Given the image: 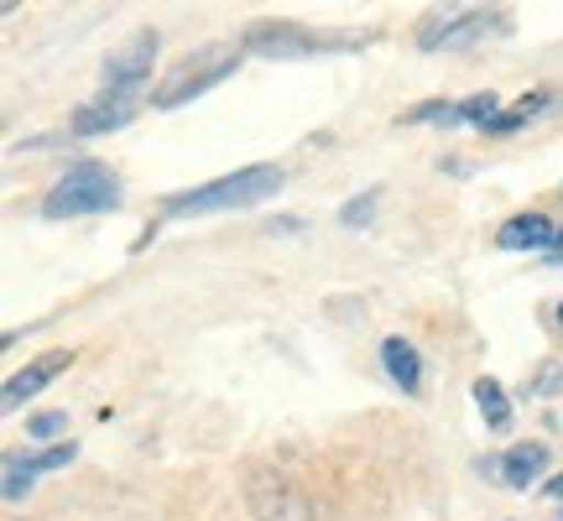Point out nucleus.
Masks as SVG:
<instances>
[{
  "label": "nucleus",
  "instance_id": "obj_1",
  "mask_svg": "<svg viewBox=\"0 0 563 521\" xmlns=\"http://www.w3.org/2000/svg\"><path fill=\"white\" fill-rule=\"evenodd\" d=\"M382 32L376 26H302V21H251L241 32V47L256 58H334V53H361L376 47Z\"/></svg>",
  "mask_w": 563,
  "mask_h": 521
},
{
  "label": "nucleus",
  "instance_id": "obj_2",
  "mask_svg": "<svg viewBox=\"0 0 563 521\" xmlns=\"http://www.w3.org/2000/svg\"><path fill=\"white\" fill-rule=\"evenodd\" d=\"M282 167L272 162H256V167H241L230 178H214L203 188H188V193H173L162 203L167 214H220V209H251V203H266L282 188Z\"/></svg>",
  "mask_w": 563,
  "mask_h": 521
},
{
  "label": "nucleus",
  "instance_id": "obj_3",
  "mask_svg": "<svg viewBox=\"0 0 563 521\" xmlns=\"http://www.w3.org/2000/svg\"><path fill=\"white\" fill-rule=\"evenodd\" d=\"M125 193L115 173L100 167V162H79V167H68L53 188H47V199H42V214L47 220H84V214H104V209H115Z\"/></svg>",
  "mask_w": 563,
  "mask_h": 521
},
{
  "label": "nucleus",
  "instance_id": "obj_4",
  "mask_svg": "<svg viewBox=\"0 0 563 521\" xmlns=\"http://www.w3.org/2000/svg\"><path fill=\"white\" fill-rule=\"evenodd\" d=\"M235 68H241V53H235V47H203V53H194V58L183 63L178 74L162 79V89L152 95V104H157V110H178V104L199 100L203 89L224 84Z\"/></svg>",
  "mask_w": 563,
  "mask_h": 521
},
{
  "label": "nucleus",
  "instance_id": "obj_5",
  "mask_svg": "<svg viewBox=\"0 0 563 521\" xmlns=\"http://www.w3.org/2000/svg\"><path fill=\"white\" fill-rule=\"evenodd\" d=\"M501 11H439L418 26V47L422 53H460V47H475V42L501 37Z\"/></svg>",
  "mask_w": 563,
  "mask_h": 521
},
{
  "label": "nucleus",
  "instance_id": "obj_6",
  "mask_svg": "<svg viewBox=\"0 0 563 521\" xmlns=\"http://www.w3.org/2000/svg\"><path fill=\"white\" fill-rule=\"evenodd\" d=\"M245 501H251L256 521H313V501L282 469H256L245 480Z\"/></svg>",
  "mask_w": 563,
  "mask_h": 521
},
{
  "label": "nucleus",
  "instance_id": "obj_7",
  "mask_svg": "<svg viewBox=\"0 0 563 521\" xmlns=\"http://www.w3.org/2000/svg\"><path fill=\"white\" fill-rule=\"evenodd\" d=\"M157 47L162 37L157 32H136V37H125L100 68V84L104 89H141V84L152 79V63H157Z\"/></svg>",
  "mask_w": 563,
  "mask_h": 521
},
{
  "label": "nucleus",
  "instance_id": "obj_8",
  "mask_svg": "<svg viewBox=\"0 0 563 521\" xmlns=\"http://www.w3.org/2000/svg\"><path fill=\"white\" fill-rule=\"evenodd\" d=\"M136 110H141V89H100L89 104L74 110V136H110V131H121Z\"/></svg>",
  "mask_w": 563,
  "mask_h": 521
},
{
  "label": "nucleus",
  "instance_id": "obj_9",
  "mask_svg": "<svg viewBox=\"0 0 563 521\" xmlns=\"http://www.w3.org/2000/svg\"><path fill=\"white\" fill-rule=\"evenodd\" d=\"M490 480H501L511 485V490H527V485H538L543 480V469H548V443H517L506 459H485L481 464Z\"/></svg>",
  "mask_w": 563,
  "mask_h": 521
},
{
  "label": "nucleus",
  "instance_id": "obj_10",
  "mask_svg": "<svg viewBox=\"0 0 563 521\" xmlns=\"http://www.w3.org/2000/svg\"><path fill=\"white\" fill-rule=\"evenodd\" d=\"M68 365H74V355H68V350H53V355H42V361H32L26 365V370H16V376H11V381H5V412H16L21 401L26 397H37L42 386L53 381V376H58V370H68Z\"/></svg>",
  "mask_w": 563,
  "mask_h": 521
},
{
  "label": "nucleus",
  "instance_id": "obj_11",
  "mask_svg": "<svg viewBox=\"0 0 563 521\" xmlns=\"http://www.w3.org/2000/svg\"><path fill=\"white\" fill-rule=\"evenodd\" d=\"M382 365H386V376L402 386L407 397H418V391H422V361H418V350H412L402 334L382 340Z\"/></svg>",
  "mask_w": 563,
  "mask_h": 521
},
{
  "label": "nucleus",
  "instance_id": "obj_12",
  "mask_svg": "<svg viewBox=\"0 0 563 521\" xmlns=\"http://www.w3.org/2000/svg\"><path fill=\"white\" fill-rule=\"evenodd\" d=\"M553 220L548 214H517V220H506L501 224V235L496 241L506 245V251H538V245H553Z\"/></svg>",
  "mask_w": 563,
  "mask_h": 521
},
{
  "label": "nucleus",
  "instance_id": "obj_13",
  "mask_svg": "<svg viewBox=\"0 0 563 521\" xmlns=\"http://www.w3.org/2000/svg\"><path fill=\"white\" fill-rule=\"evenodd\" d=\"M548 104H553V95H548V89H532L527 100H517L511 110H501L496 121L485 125V136H511V131H522L527 121H538V115H543Z\"/></svg>",
  "mask_w": 563,
  "mask_h": 521
},
{
  "label": "nucleus",
  "instance_id": "obj_14",
  "mask_svg": "<svg viewBox=\"0 0 563 521\" xmlns=\"http://www.w3.org/2000/svg\"><path fill=\"white\" fill-rule=\"evenodd\" d=\"M475 407H481V418H485V428H511V401H506V391H501V381H490V376H481L475 381Z\"/></svg>",
  "mask_w": 563,
  "mask_h": 521
},
{
  "label": "nucleus",
  "instance_id": "obj_15",
  "mask_svg": "<svg viewBox=\"0 0 563 521\" xmlns=\"http://www.w3.org/2000/svg\"><path fill=\"white\" fill-rule=\"evenodd\" d=\"M32 480H37V469H32V459H21V454H5V501H11V506L26 501V490H32Z\"/></svg>",
  "mask_w": 563,
  "mask_h": 521
},
{
  "label": "nucleus",
  "instance_id": "obj_16",
  "mask_svg": "<svg viewBox=\"0 0 563 521\" xmlns=\"http://www.w3.org/2000/svg\"><path fill=\"white\" fill-rule=\"evenodd\" d=\"M402 121H407V125H418V121H439V125H460V121H464V104H443V100H428V104H418V110H407Z\"/></svg>",
  "mask_w": 563,
  "mask_h": 521
},
{
  "label": "nucleus",
  "instance_id": "obj_17",
  "mask_svg": "<svg viewBox=\"0 0 563 521\" xmlns=\"http://www.w3.org/2000/svg\"><path fill=\"white\" fill-rule=\"evenodd\" d=\"M496 115H501V95H490V89H485V95H470V100H464V121H475L485 131V125L496 121Z\"/></svg>",
  "mask_w": 563,
  "mask_h": 521
},
{
  "label": "nucleus",
  "instance_id": "obj_18",
  "mask_svg": "<svg viewBox=\"0 0 563 521\" xmlns=\"http://www.w3.org/2000/svg\"><path fill=\"white\" fill-rule=\"evenodd\" d=\"M532 391H538V397H559V391H563V365H559V361L538 365V376H532Z\"/></svg>",
  "mask_w": 563,
  "mask_h": 521
},
{
  "label": "nucleus",
  "instance_id": "obj_19",
  "mask_svg": "<svg viewBox=\"0 0 563 521\" xmlns=\"http://www.w3.org/2000/svg\"><path fill=\"white\" fill-rule=\"evenodd\" d=\"M63 428H68V418H63V412H37V418L26 422V433H32V439H42V443L58 439Z\"/></svg>",
  "mask_w": 563,
  "mask_h": 521
},
{
  "label": "nucleus",
  "instance_id": "obj_20",
  "mask_svg": "<svg viewBox=\"0 0 563 521\" xmlns=\"http://www.w3.org/2000/svg\"><path fill=\"white\" fill-rule=\"evenodd\" d=\"M376 199H382V193H376V188H371V193H365V199L344 203V214H340V220L350 224V230H355V224H371V209H376Z\"/></svg>",
  "mask_w": 563,
  "mask_h": 521
},
{
  "label": "nucleus",
  "instance_id": "obj_21",
  "mask_svg": "<svg viewBox=\"0 0 563 521\" xmlns=\"http://www.w3.org/2000/svg\"><path fill=\"white\" fill-rule=\"evenodd\" d=\"M548 496H553V501H563V475H559V480H548Z\"/></svg>",
  "mask_w": 563,
  "mask_h": 521
},
{
  "label": "nucleus",
  "instance_id": "obj_22",
  "mask_svg": "<svg viewBox=\"0 0 563 521\" xmlns=\"http://www.w3.org/2000/svg\"><path fill=\"white\" fill-rule=\"evenodd\" d=\"M548 251H553V260H563V230L553 235V245H548Z\"/></svg>",
  "mask_w": 563,
  "mask_h": 521
},
{
  "label": "nucleus",
  "instance_id": "obj_23",
  "mask_svg": "<svg viewBox=\"0 0 563 521\" xmlns=\"http://www.w3.org/2000/svg\"><path fill=\"white\" fill-rule=\"evenodd\" d=\"M21 0H0V11H5V16H11V11H16Z\"/></svg>",
  "mask_w": 563,
  "mask_h": 521
},
{
  "label": "nucleus",
  "instance_id": "obj_24",
  "mask_svg": "<svg viewBox=\"0 0 563 521\" xmlns=\"http://www.w3.org/2000/svg\"><path fill=\"white\" fill-rule=\"evenodd\" d=\"M559 319H563V313H559Z\"/></svg>",
  "mask_w": 563,
  "mask_h": 521
}]
</instances>
